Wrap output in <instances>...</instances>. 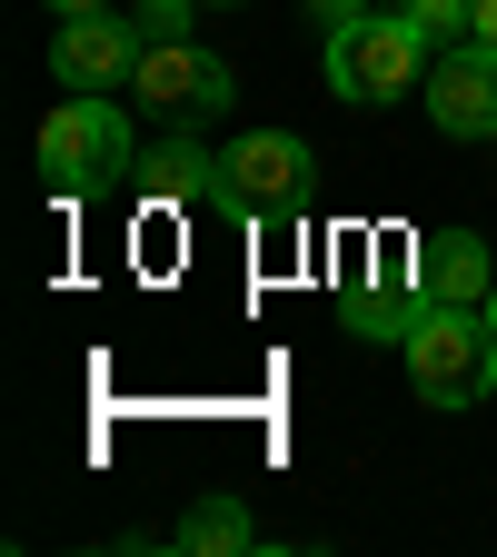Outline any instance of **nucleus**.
I'll return each mask as SVG.
<instances>
[{"label": "nucleus", "instance_id": "nucleus-5", "mask_svg": "<svg viewBox=\"0 0 497 557\" xmlns=\"http://www.w3.org/2000/svg\"><path fill=\"white\" fill-rule=\"evenodd\" d=\"M428 120L448 139H497V40H448L428 60Z\"/></svg>", "mask_w": 497, "mask_h": 557}, {"label": "nucleus", "instance_id": "nucleus-13", "mask_svg": "<svg viewBox=\"0 0 497 557\" xmlns=\"http://www.w3.org/2000/svg\"><path fill=\"white\" fill-rule=\"evenodd\" d=\"M359 11H378V0H319V21L338 30V21H359Z\"/></svg>", "mask_w": 497, "mask_h": 557}, {"label": "nucleus", "instance_id": "nucleus-8", "mask_svg": "<svg viewBox=\"0 0 497 557\" xmlns=\"http://www.w3.org/2000/svg\"><path fill=\"white\" fill-rule=\"evenodd\" d=\"M408 269H418V299H468V309H487V289H497L477 230H418Z\"/></svg>", "mask_w": 497, "mask_h": 557}, {"label": "nucleus", "instance_id": "nucleus-7", "mask_svg": "<svg viewBox=\"0 0 497 557\" xmlns=\"http://www.w3.org/2000/svg\"><path fill=\"white\" fill-rule=\"evenodd\" d=\"M129 90H139V110L199 120V110H220V100H229V70L209 60L199 40H150V50H139V70H129Z\"/></svg>", "mask_w": 497, "mask_h": 557}, {"label": "nucleus", "instance_id": "nucleus-12", "mask_svg": "<svg viewBox=\"0 0 497 557\" xmlns=\"http://www.w3.org/2000/svg\"><path fill=\"white\" fill-rule=\"evenodd\" d=\"M139 40H189V0H139Z\"/></svg>", "mask_w": 497, "mask_h": 557}, {"label": "nucleus", "instance_id": "nucleus-15", "mask_svg": "<svg viewBox=\"0 0 497 557\" xmlns=\"http://www.w3.org/2000/svg\"><path fill=\"white\" fill-rule=\"evenodd\" d=\"M50 11H60V21H70V11H110V0H50Z\"/></svg>", "mask_w": 497, "mask_h": 557}, {"label": "nucleus", "instance_id": "nucleus-10", "mask_svg": "<svg viewBox=\"0 0 497 557\" xmlns=\"http://www.w3.org/2000/svg\"><path fill=\"white\" fill-rule=\"evenodd\" d=\"M179 547H199V557H209V547H259V528H249L239 498H199V508L179 518Z\"/></svg>", "mask_w": 497, "mask_h": 557}, {"label": "nucleus", "instance_id": "nucleus-14", "mask_svg": "<svg viewBox=\"0 0 497 557\" xmlns=\"http://www.w3.org/2000/svg\"><path fill=\"white\" fill-rule=\"evenodd\" d=\"M468 30H477V40H497V0H468Z\"/></svg>", "mask_w": 497, "mask_h": 557}, {"label": "nucleus", "instance_id": "nucleus-9", "mask_svg": "<svg viewBox=\"0 0 497 557\" xmlns=\"http://www.w3.org/2000/svg\"><path fill=\"white\" fill-rule=\"evenodd\" d=\"M139 189L150 199H220V160H209L199 139H170V150L139 160Z\"/></svg>", "mask_w": 497, "mask_h": 557}, {"label": "nucleus", "instance_id": "nucleus-1", "mask_svg": "<svg viewBox=\"0 0 497 557\" xmlns=\"http://www.w3.org/2000/svg\"><path fill=\"white\" fill-rule=\"evenodd\" d=\"M408 388H418V408H487V388H497V329H487V309H468V299H418V319H408Z\"/></svg>", "mask_w": 497, "mask_h": 557}, {"label": "nucleus", "instance_id": "nucleus-3", "mask_svg": "<svg viewBox=\"0 0 497 557\" xmlns=\"http://www.w3.org/2000/svg\"><path fill=\"white\" fill-rule=\"evenodd\" d=\"M129 170V120H120V100H60L50 120H40V180L60 189V199H80V189H100V180H120Z\"/></svg>", "mask_w": 497, "mask_h": 557}, {"label": "nucleus", "instance_id": "nucleus-2", "mask_svg": "<svg viewBox=\"0 0 497 557\" xmlns=\"http://www.w3.org/2000/svg\"><path fill=\"white\" fill-rule=\"evenodd\" d=\"M328 90L338 100H408V90H428V40H418L398 11H359V21H338L328 30Z\"/></svg>", "mask_w": 497, "mask_h": 557}, {"label": "nucleus", "instance_id": "nucleus-6", "mask_svg": "<svg viewBox=\"0 0 497 557\" xmlns=\"http://www.w3.org/2000/svg\"><path fill=\"white\" fill-rule=\"evenodd\" d=\"M139 50H150V40H139L120 11H70V21H60V40H50V70H60L70 90H129Z\"/></svg>", "mask_w": 497, "mask_h": 557}, {"label": "nucleus", "instance_id": "nucleus-16", "mask_svg": "<svg viewBox=\"0 0 497 557\" xmlns=\"http://www.w3.org/2000/svg\"><path fill=\"white\" fill-rule=\"evenodd\" d=\"M487 329H497V289H487Z\"/></svg>", "mask_w": 497, "mask_h": 557}, {"label": "nucleus", "instance_id": "nucleus-4", "mask_svg": "<svg viewBox=\"0 0 497 557\" xmlns=\"http://www.w3.org/2000/svg\"><path fill=\"white\" fill-rule=\"evenodd\" d=\"M299 199H309V139H289V129L229 139V160H220V209L229 220H289Z\"/></svg>", "mask_w": 497, "mask_h": 557}, {"label": "nucleus", "instance_id": "nucleus-11", "mask_svg": "<svg viewBox=\"0 0 497 557\" xmlns=\"http://www.w3.org/2000/svg\"><path fill=\"white\" fill-rule=\"evenodd\" d=\"M398 21L428 50H448V40H468V0H398Z\"/></svg>", "mask_w": 497, "mask_h": 557}]
</instances>
